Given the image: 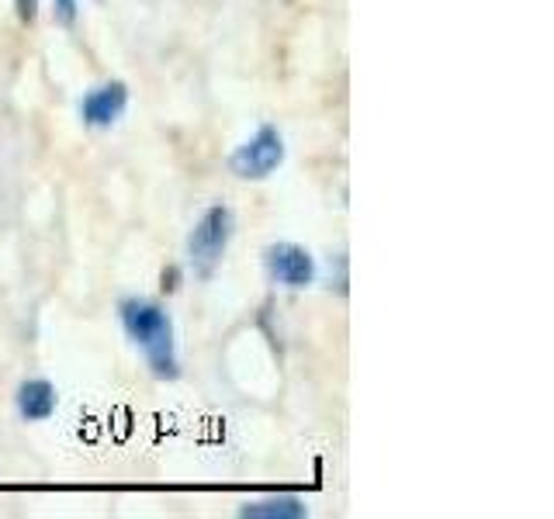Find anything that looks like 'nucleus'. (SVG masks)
<instances>
[{"mask_svg": "<svg viewBox=\"0 0 554 519\" xmlns=\"http://www.w3.org/2000/svg\"><path fill=\"white\" fill-rule=\"evenodd\" d=\"M122 326L129 340L146 353L149 367L156 378H177V350H174V322L156 302L149 298H125L122 308Z\"/></svg>", "mask_w": 554, "mask_h": 519, "instance_id": "f257e3e1", "label": "nucleus"}, {"mask_svg": "<svg viewBox=\"0 0 554 519\" xmlns=\"http://www.w3.org/2000/svg\"><path fill=\"white\" fill-rule=\"evenodd\" d=\"M232 212L226 205H212L205 215L198 218L191 239H187V257H191V267L198 277H212L215 267L222 263L232 239Z\"/></svg>", "mask_w": 554, "mask_h": 519, "instance_id": "f03ea898", "label": "nucleus"}, {"mask_svg": "<svg viewBox=\"0 0 554 519\" xmlns=\"http://www.w3.org/2000/svg\"><path fill=\"white\" fill-rule=\"evenodd\" d=\"M284 163V139L274 125H264L250 142L236 149L229 156V170L243 180H264Z\"/></svg>", "mask_w": 554, "mask_h": 519, "instance_id": "7ed1b4c3", "label": "nucleus"}, {"mask_svg": "<svg viewBox=\"0 0 554 519\" xmlns=\"http://www.w3.org/2000/svg\"><path fill=\"white\" fill-rule=\"evenodd\" d=\"M264 263L267 274H271L274 284H284V288H309L316 281V260H312L309 250L295 243H274L264 250Z\"/></svg>", "mask_w": 554, "mask_h": 519, "instance_id": "20e7f679", "label": "nucleus"}, {"mask_svg": "<svg viewBox=\"0 0 554 519\" xmlns=\"http://www.w3.org/2000/svg\"><path fill=\"white\" fill-rule=\"evenodd\" d=\"M125 104H129V87L122 80H111V84L91 90V94L80 101V118L94 129H108L118 118L125 115Z\"/></svg>", "mask_w": 554, "mask_h": 519, "instance_id": "39448f33", "label": "nucleus"}, {"mask_svg": "<svg viewBox=\"0 0 554 519\" xmlns=\"http://www.w3.org/2000/svg\"><path fill=\"white\" fill-rule=\"evenodd\" d=\"M56 412V388L46 378H32L18 388V416L25 423H46Z\"/></svg>", "mask_w": 554, "mask_h": 519, "instance_id": "423d86ee", "label": "nucleus"}, {"mask_svg": "<svg viewBox=\"0 0 554 519\" xmlns=\"http://www.w3.org/2000/svg\"><path fill=\"white\" fill-rule=\"evenodd\" d=\"M239 516H250V519H302L305 506H302V499L277 495V499H264V502H246V506L239 509Z\"/></svg>", "mask_w": 554, "mask_h": 519, "instance_id": "0eeeda50", "label": "nucleus"}, {"mask_svg": "<svg viewBox=\"0 0 554 519\" xmlns=\"http://www.w3.org/2000/svg\"><path fill=\"white\" fill-rule=\"evenodd\" d=\"M56 4V18L63 21V25H73L77 21V0H52Z\"/></svg>", "mask_w": 554, "mask_h": 519, "instance_id": "6e6552de", "label": "nucleus"}, {"mask_svg": "<svg viewBox=\"0 0 554 519\" xmlns=\"http://www.w3.org/2000/svg\"><path fill=\"white\" fill-rule=\"evenodd\" d=\"M18 4V18L21 21H35L39 18V0H14Z\"/></svg>", "mask_w": 554, "mask_h": 519, "instance_id": "1a4fd4ad", "label": "nucleus"}, {"mask_svg": "<svg viewBox=\"0 0 554 519\" xmlns=\"http://www.w3.org/2000/svg\"><path fill=\"white\" fill-rule=\"evenodd\" d=\"M177 288H181V270L177 267L163 270V291H177Z\"/></svg>", "mask_w": 554, "mask_h": 519, "instance_id": "9d476101", "label": "nucleus"}]
</instances>
